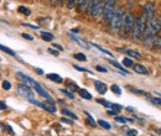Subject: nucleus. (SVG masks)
I'll return each instance as SVG.
<instances>
[{
  "label": "nucleus",
  "instance_id": "a211bd4d",
  "mask_svg": "<svg viewBox=\"0 0 161 136\" xmlns=\"http://www.w3.org/2000/svg\"><path fill=\"white\" fill-rule=\"evenodd\" d=\"M62 114H63V115H66V116L72 118L73 120H77V119H78V116H77L76 114H73L71 110H68V109H62Z\"/></svg>",
  "mask_w": 161,
  "mask_h": 136
},
{
  "label": "nucleus",
  "instance_id": "20e7f679",
  "mask_svg": "<svg viewBox=\"0 0 161 136\" xmlns=\"http://www.w3.org/2000/svg\"><path fill=\"white\" fill-rule=\"evenodd\" d=\"M115 1L113 0H109V1H105L104 2V9H103V19L105 22H109L115 12Z\"/></svg>",
  "mask_w": 161,
  "mask_h": 136
},
{
  "label": "nucleus",
  "instance_id": "c85d7f7f",
  "mask_svg": "<svg viewBox=\"0 0 161 136\" xmlns=\"http://www.w3.org/2000/svg\"><path fill=\"white\" fill-rule=\"evenodd\" d=\"M128 89H130L133 93H135V94H138V95H145L146 93L144 92V90H141V89H136V88H129V87H127Z\"/></svg>",
  "mask_w": 161,
  "mask_h": 136
},
{
  "label": "nucleus",
  "instance_id": "79ce46f5",
  "mask_svg": "<svg viewBox=\"0 0 161 136\" xmlns=\"http://www.w3.org/2000/svg\"><path fill=\"white\" fill-rule=\"evenodd\" d=\"M24 26H26V27H31V29H35V30H37L38 29V26H36V25H31V24H23Z\"/></svg>",
  "mask_w": 161,
  "mask_h": 136
},
{
  "label": "nucleus",
  "instance_id": "412c9836",
  "mask_svg": "<svg viewBox=\"0 0 161 136\" xmlns=\"http://www.w3.org/2000/svg\"><path fill=\"white\" fill-rule=\"evenodd\" d=\"M0 51L6 52V53H9L10 56H16V55H15V52H14L11 48H9V47H6V46H4V45H0Z\"/></svg>",
  "mask_w": 161,
  "mask_h": 136
},
{
  "label": "nucleus",
  "instance_id": "5701e85b",
  "mask_svg": "<svg viewBox=\"0 0 161 136\" xmlns=\"http://www.w3.org/2000/svg\"><path fill=\"white\" fill-rule=\"evenodd\" d=\"M73 57H74V60L81 61V62H86V61H87V57H86L83 53H74Z\"/></svg>",
  "mask_w": 161,
  "mask_h": 136
},
{
  "label": "nucleus",
  "instance_id": "0eeeda50",
  "mask_svg": "<svg viewBox=\"0 0 161 136\" xmlns=\"http://www.w3.org/2000/svg\"><path fill=\"white\" fill-rule=\"evenodd\" d=\"M154 15H155V6L151 2H148L144 5V10H143V17L145 20V22H151L154 20Z\"/></svg>",
  "mask_w": 161,
  "mask_h": 136
},
{
  "label": "nucleus",
  "instance_id": "2f4dec72",
  "mask_svg": "<svg viewBox=\"0 0 161 136\" xmlns=\"http://www.w3.org/2000/svg\"><path fill=\"white\" fill-rule=\"evenodd\" d=\"M1 87H3V89L9 90V89L11 88V83H10L9 80H4V82H3V84H1Z\"/></svg>",
  "mask_w": 161,
  "mask_h": 136
},
{
  "label": "nucleus",
  "instance_id": "c03bdc74",
  "mask_svg": "<svg viewBox=\"0 0 161 136\" xmlns=\"http://www.w3.org/2000/svg\"><path fill=\"white\" fill-rule=\"evenodd\" d=\"M96 68H97V70H98V72H104V73L107 72V68L102 67V66H97Z\"/></svg>",
  "mask_w": 161,
  "mask_h": 136
},
{
  "label": "nucleus",
  "instance_id": "c756f323",
  "mask_svg": "<svg viewBox=\"0 0 161 136\" xmlns=\"http://www.w3.org/2000/svg\"><path fill=\"white\" fill-rule=\"evenodd\" d=\"M123 109V106L122 105H119V104H112V108H110V110H113V111H115V113H119L120 110Z\"/></svg>",
  "mask_w": 161,
  "mask_h": 136
},
{
  "label": "nucleus",
  "instance_id": "f704fd0d",
  "mask_svg": "<svg viewBox=\"0 0 161 136\" xmlns=\"http://www.w3.org/2000/svg\"><path fill=\"white\" fill-rule=\"evenodd\" d=\"M73 67L76 68L77 70H81V72H87V73H89V74H93V72H92V70H89V69H86V68H83V67H79V66H77V65H74Z\"/></svg>",
  "mask_w": 161,
  "mask_h": 136
},
{
  "label": "nucleus",
  "instance_id": "a878e982",
  "mask_svg": "<svg viewBox=\"0 0 161 136\" xmlns=\"http://www.w3.org/2000/svg\"><path fill=\"white\" fill-rule=\"evenodd\" d=\"M97 103H99V104H102V105H104L105 108H108V109H110L112 108V104L113 103H110V102H108V100H105V99H97Z\"/></svg>",
  "mask_w": 161,
  "mask_h": 136
},
{
  "label": "nucleus",
  "instance_id": "f3484780",
  "mask_svg": "<svg viewBox=\"0 0 161 136\" xmlns=\"http://www.w3.org/2000/svg\"><path fill=\"white\" fill-rule=\"evenodd\" d=\"M18 11H19L20 14L25 15V16H29V15H31V11H30V9H28V7H25V6H19V7H18Z\"/></svg>",
  "mask_w": 161,
  "mask_h": 136
},
{
  "label": "nucleus",
  "instance_id": "ea45409f",
  "mask_svg": "<svg viewBox=\"0 0 161 136\" xmlns=\"http://www.w3.org/2000/svg\"><path fill=\"white\" fill-rule=\"evenodd\" d=\"M61 121H62V123H66V124H69V125H72V124H73V121H72V120L66 119V118H62V119H61Z\"/></svg>",
  "mask_w": 161,
  "mask_h": 136
},
{
  "label": "nucleus",
  "instance_id": "2eb2a0df",
  "mask_svg": "<svg viewBox=\"0 0 161 136\" xmlns=\"http://www.w3.org/2000/svg\"><path fill=\"white\" fill-rule=\"evenodd\" d=\"M127 55L129 56V58H130V57L136 58V60H140V58H141V55H140L138 51H134V50H127Z\"/></svg>",
  "mask_w": 161,
  "mask_h": 136
},
{
  "label": "nucleus",
  "instance_id": "4c0bfd02",
  "mask_svg": "<svg viewBox=\"0 0 161 136\" xmlns=\"http://www.w3.org/2000/svg\"><path fill=\"white\" fill-rule=\"evenodd\" d=\"M48 52H50V53H51L52 56H55V57H57V56L60 55V53H58V52H57L56 50H53V48H48Z\"/></svg>",
  "mask_w": 161,
  "mask_h": 136
},
{
  "label": "nucleus",
  "instance_id": "dca6fc26",
  "mask_svg": "<svg viewBox=\"0 0 161 136\" xmlns=\"http://www.w3.org/2000/svg\"><path fill=\"white\" fill-rule=\"evenodd\" d=\"M69 36H71V37H72V40H73V41H76V42H77V43L81 46V47H83V48H89V47L87 46V43H86L83 40H79V38H78V37H76L74 35L69 34Z\"/></svg>",
  "mask_w": 161,
  "mask_h": 136
},
{
  "label": "nucleus",
  "instance_id": "1a4fd4ad",
  "mask_svg": "<svg viewBox=\"0 0 161 136\" xmlns=\"http://www.w3.org/2000/svg\"><path fill=\"white\" fill-rule=\"evenodd\" d=\"M33 89H35V90H36V93H38V94H40V95H41L42 98L47 99V100H48L50 103L53 102V100H52V97H51V95H50V94L47 93V90H45V89H43V88L41 87V84H38V85L33 87Z\"/></svg>",
  "mask_w": 161,
  "mask_h": 136
},
{
  "label": "nucleus",
  "instance_id": "09e8293b",
  "mask_svg": "<svg viewBox=\"0 0 161 136\" xmlns=\"http://www.w3.org/2000/svg\"><path fill=\"white\" fill-rule=\"evenodd\" d=\"M72 32H76V34H77V32H79V30H78V29H73Z\"/></svg>",
  "mask_w": 161,
  "mask_h": 136
},
{
  "label": "nucleus",
  "instance_id": "ddd939ff",
  "mask_svg": "<svg viewBox=\"0 0 161 136\" xmlns=\"http://www.w3.org/2000/svg\"><path fill=\"white\" fill-rule=\"evenodd\" d=\"M78 93H79V97H82V98L86 99V100H91V99H92L91 93H89L88 90H86V89H79Z\"/></svg>",
  "mask_w": 161,
  "mask_h": 136
},
{
  "label": "nucleus",
  "instance_id": "9d476101",
  "mask_svg": "<svg viewBox=\"0 0 161 136\" xmlns=\"http://www.w3.org/2000/svg\"><path fill=\"white\" fill-rule=\"evenodd\" d=\"M94 88H96V90L99 93V94H105L107 90H108L107 84L103 83L102 80H96V82H94Z\"/></svg>",
  "mask_w": 161,
  "mask_h": 136
},
{
  "label": "nucleus",
  "instance_id": "423d86ee",
  "mask_svg": "<svg viewBox=\"0 0 161 136\" xmlns=\"http://www.w3.org/2000/svg\"><path fill=\"white\" fill-rule=\"evenodd\" d=\"M103 9H104V1L102 0H94L91 1V15L93 17H98L100 15H103Z\"/></svg>",
  "mask_w": 161,
  "mask_h": 136
},
{
  "label": "nucleus",
  "instance_id": "f03ea898",
  "mask_svg": "<svg viewBox=\"0 0 161 136\" xmlns=\"http://www.w3.org/2000/svg\"><path fill=\"white\" fill-rule=\"evenodd\" d=\"M123 19H124V11L122 9H117L112 20H110V27L114 31H119L123 25Z\"/></svg>",
  "mask_w": 161,
  "mask_h": 136
},
{
  "label": "nucleus",
  "instance_id": "7ed1b4c3",
  "mask_svg": "<svg viewBox=\"0 0 161 136\" xmlns=\"http://www.w3.org/2000/svg\"><path fill=\"white\" fill-rule=\"evenodd\" d=\"M134 21H135V17L131 12H127L124 14V19H123V25H122V32L125 36H128L129 32H131L133 30V26H134Z\"/></svg>",
  "mask_w": 161,
  "mask_h": 136
},
{
  "label": "nucleus",
  "instance_id": "c9c22d12",
  "mask_svg": "<svg viewBox=\"0 0 161 136\" xmlns=\"http://www.w3.org/2000/svg\"><path fill=\"white\" fill-rule=\"evenodd\" d=\"M127 136H138V131L135 129H130L127 133Z\"/></svg>",
  "mask_w": 161,
  "mask_h": 136
},
{
  "label": "nucleus",
  "instance_id": "72a5a7b5",
  "mask_svg": "<svg viewBox=\"0 0 161 136\" xmlns=\"http://www.w3.org/2000/svg\"><path fill=\"white\" fill-rule=\"evenodd\" d=\"M61 93H63L66 97H68L69 99H74V95L69 92V90H67V89H61Z\"/></svg>",
  "mask_w": 161,
  "mask_h": 136
},
{
  "label": "nucleus",
  "instance_id": "a18cd8bd",
  "mask_svg": "<svg viewBox=\"0 0 161 136\" xmlns=\"http://www.w3.org/2000/svg\"><path fill=\"white\" fill-rule=\"evenodd\" d=\"M52 45H53V47H55V48H58L60 51H63V47H62L60 43H52Z\"/></svg>",
  "mask_w": 161,
  "mask_h": 136
},
{
  "label": "nucleus",
  "instance_id": "e433bc0d",
  "mask_svg": "<svg viewBox=\"0 0 161 136\" xmlns=\"http://www.w3.org/2000/svg\"><path fill=\"white\" fill-rule=\"evenodd\" d=\"M151 103H154L155 105H161V98H151Z\"/></svg>",
  "mask_w": 161,
  "mask_h": 136
},
{
  "label": "nucleus",
  "instance_id": "f257e3e1",
  "mask_svg": "<svg viewBox=\"0 0 161 136\" xmlns=\"http://www.w3.org/2000/svg\"><path fill=\"white\" fill-rule=\"evenodd\" d=\"M145 20L143 16H138L135 17V21H134V26H133V30H131V37L134 41H139L143 38L144 36V31H145Z\"/></svg>",
  "mask_w": 161,
  "mask_h": 136
},
{
  "label": "nucleus",
  "instance_id": "9b49d317",
  "mask_svg": "<svg viewBox=\"0 0 161 136\" xmlns=\"http://www.w3.org/2000/svg\"><path fill=\"white\" fill-rule=\"evenodd\" d=\"M133 68H134V72L138 73V74H143V75H146L148 74V69H146L145 66H143V65H134Z\"/></svg>",
  "mask_w": 161,
  "mask_h": 136
},
{
  "label": "nucleus",
  "instance_id": "49530a36",
  "mask_svg": "<svg viewBox=\"0 0 161 136\" xmlns=\"http://www.w3.org/2000/svg\"><path fill=\"white\" fill-rule=\"evenodd\" d=\"M108 115H112V116H117V113L115 111H113V110H108Z\"/></svg>",
  "mask_w": 161,
  "mask_h": 136
},
{
  "label": "nucleus",
  "instance_id": "58836bf2",
  "mask_svg": "<svg viewBox=\"0 0 161 136\" xmlns=\"http://www.w3.org/2000/svg\"><path fill=\"white\" fill-rule=\"evenodd\" d=\"M76 4H77V1H68V2H67V7H68V9H73V6H74Z\"/></svg>",
  "mask_w": 161,
  "mask_h": 136
},
{
  "label": "nucleus",
  "instance_id": "4be33fe9",
  "mask_svg": "<svg viewBox=\"0 0 161 136\" xmlns=\"http://www.w3.org/2000/svg\"><path fill=\"white\" fill-rule=\"evenodd\" d=\"M98 124H99V126H102V128H103V129H105V130H109V129L112 128L109 123H107L105 120H102V119H99V120H98Z\"/></svg>",
  "mask_w": 161,
  "mask_h": 136
},
{
  "label": "nucleus",
  "instance_id": "37998d69",
  "mask_svg": "<svg viewBox=\"0 0 161 136\" xmlns=\"http://www.w3.org/2000/svg\"><path fill=\"white\" fill-rule=\"evenodd\" d=\"M5 109H8V105L4 102H0V111L1 110H5Z\"/></svg>",
  "mask_w": 161,
  "mask_h": 136
},
{
  "label": "nucleus",
  "instance_id": "473e14b6",
  "mask_svg": "<svg viewBox=\"0 0 161 136\" xmlns=\"http://www.w3.org/2000/svg\"><path fill=\"white\" fill-rule=\"evenodd\" d=\"M114 120L119 124H125L127 123V118H123V116H114Z\"/></svg>",
  "mask_w": 161,
  "mask_h": 136
},
{
  "label": "nucleus",
  "instance_id": "b1692460",
  "mask_svg": "<svg viewBox=\"0 0 161 136\" xmlns=\"http://www.w3.org/2000/svg\"><path fill=\"white\" fill-rule=\"evenodd\" d=\"M110 90H112L114 94H117V95H120V94H122V89H120V87L117 85V84H113V85L110 87Z\"/></svg>",
  "mask_w": 161,
  "mask_h": 136
},
{
  "label": "nucleus",
  "instance_id": "6ab92c4d",
  "mask_svg": "<svg viewBox=\"0 0 161 136\" xmlns=\"http://www.w3.org/2000/svg\"><path fill=\"white\" fill-rule=\"evenodd\" d=\"M41 37H42V40L46 41V42H50V41L53 40V35L50 34V32H41Z\"/></svg>",
  "mask_w": 161,
  "mask_h": 136
},
{
  "label": "nucleus",
  "instance_id": "7c9ffc66",
  "mask_svg": "<svg viewBox=\"0 0 161 136\" xmlns=\"http://www.w3.org/2000/svg\"><path fill=\"white\" fill-rule=\"evenodd\" d=\"M0 128L4 130V131H8V133H10L11 135H15V133H14V130L9 126V125H0Z\"/></svg>",
  "mask_w": 161,
  "mask_h": 136
},
{
  "label": "nucleus",
  "instance_id": "6e6552de",
  "mask_svg": "<svg viewBox=\"0 0 161 136\" xmlns=\"http://www.w3.org/2000/svg\"><path fill=\"white\" fill-rule=\"evenodd\" d=\"M30 103L32 104H35V105H37V106H40V108H42V109H45L46 111H48V113H51V114H53V113H56V105H55V103L51 102V103H41V102H37V100H35V99H32V100H29Z\"/></svg>",
  "mask_w": 161,
  "mask_h": 136
},
{
  "label": "nucleus",
  "instance_id": "393cba45",
  "mask_svg": "<svg viewBox=\"0 0 161 136\" xmlns=\"http://www.w3.org/2000/svg\"><path fill=\"white\" fill-rule=\"evenodd\" d=\"M84 114L87 115V123H89L91 124V126H96V121H94V119H93V116L88 113V111H84Z\"/></svg>",
  "mask_w": 161,
  "mask_h": 136
},
{
  "label": "nucleus",
  "instance_id": "a19ab883",
  "mask_svg": "<svg viewBox=\"0 0 161 136\" xmlns=\"http://www.w3.org/2000/svg\"><path fill=\"white\" fill-rule=\"evenodd\" d=\"M23 37H24V38H26V40H29V41H32V40H33V37L29 34H23Z\"/></svg>",
  "mask_w": 161,
  "mask_h": 136
},
{
  "label": "nucleus",
  "instance_id": "aec40b11",
  "mask_svg": "<svg viewBox=\"0 0 161 136\" xmlns=\"http://www.w3.org/2000/svg\"><path fill=\"white\" fill-rule=\"evenodd\" d=\"M91 45H92V46H94L96 48H98L99 51H102V52H104L105 55H108V56H110V57H113V56H114V55H113V53H112L110 51H108V50H105V48H103V47H100V46H99V45H97V43H91Z\"/></svg>",
  "mask_w": 161,
  "mask_h": 136
},
{
  "label": "nucleus",
  "instance_id": "cd10ccee",
  "mask_svg": "<svg viewBox=\"0 0 161 136\" xmlns=\"http://www.w3.org/2000/svg\"><path fill=\"white\" fill-rule=\"evenodd\" d=\"M123 66L124 67H131V66H134V63H133V60L131 58H129V57H125L124 60H123Z\"/></svg>",
  "mask_w": 161,
  "mask_h": 136
},
{
  "label": "nucleus",
  "instance_id": "de8ad7c7",
  "mask_svg": "<svg viewBox=\"0 0 161 136\" xmlns=\"http://www.w3.org/2000/svg\"><path fill=\"white\" fill-rule=\"evenodd\" d=\"M36 72H37V73H40V74H43V70H42V69H40V68H36Z\"/></svg>",
  "mask_w": 161,
  "mask_h": 136
},
{
  "label": "nucleus",
  "instance_id": "bb28decb",
  "mask_svg": "<svg viewBox=\"0 0 161 136\" xmlns=\"http://www.w3.org/2000/svg\"><path fill=\"white\" fill-rule=\"evenodd\" d=\"M67 88L69 89L71 93H72V92H78V90H79L78 85H76L74 83H69V82H68V84H67Z\"/></svg>",
  "mask_w": 161,
  "mask_h": 136
},
{
  "label": "nucleus",
  "instance_id": "f8f14e48",
  "mask_svg": "<svg viewBox=\"0 0 161 136\" xmlns=\"http://www.w3.org/2000/svg\"><path fill=\"white\" fill-rule=\"evenodd\" d=\"M50 80H53V82H56V83H62L63 82V79H62V77L60 75V74H56V73H50V74H47L46 75Z\"/></svg>",
  "mask_w": 161,
  "mask_h": 136
},
{
  "label": "nucleus",
  "instance_id": "4468645a",
  "mask_svg": "<svg viewBox=\"0 0 161 136\" xmlns=\"http://www.w3.org/2000/svg\"><path fill=\"white\" fill-rule=\"evenodd\" d=\"M109 63H110V65H113V66H114V67H115V68H118V69L120 70V73H124V74H128V70H127L125 68L123 67L122 65H119L118 62H115V61H113V60H109Z\"/></svg>",
  "mask_w": 161,
  "mask_h": 136
},
{
  "label": "nucleus",
  "instance_id": "39448f33",
  "mask_svg": "<svg viewBox=\"0 0 161 136\" xmlns=\"http://www.w3.org/2000/svg\"><path fill=\"white\" fill-rule=\"evenodd\" d=\"M16 89H18V93H19L23 98H25L26 100H32V99H33V97H35V94H33L32 89L30 88V85H26L25 83L19 84Z\"/></svg>",
  "mask_w": 161,
  "mask_h": 136
}]
</instances>
